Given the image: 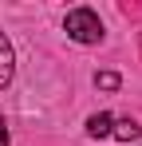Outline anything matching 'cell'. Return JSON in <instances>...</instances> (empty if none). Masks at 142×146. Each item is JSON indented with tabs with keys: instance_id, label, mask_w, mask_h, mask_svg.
Wrapping results in <instances>:
<instances>
[{
	"instance_id": "1",
	"label": "cell",
	"mask_w": 142,
	"mask_h": 146,
	"mask_svg": "<svg viewBox=\"0 0 142 146\" xmlns=\"http://www.w3.org/2000/svg\"><path fill=\"white\" fill-rule=\"evenodd\" d=\"M63 32H67L75 44H99L103 40V24L91 8H71L67 20H63Z\"/></svg>"
},
{
	"instance_id": "2",
	"label": "cell",
	"mask_w": 142,
	"mask_h": 146,
	"mask_svg": "<svg viewBox=\"0 0 142 146\" xmlns=\"http://www.w3.org/2000/svg\"><path fill=\"white\" fill-rule=\"evenodd\" d=\"M12 83V44L4 40V32H0V91Z\"/></svg>"
},
{
	"instance_id": "3",
	"label": "cell",
	"mask_w": 142,
	"mask_h": 146,
	"mask_svg": "<svg viewBox=\"0 0 142 146\" xmlns=\"http://www.w3.org/2000/svg\"><path fill=\"white\" fill-rule=\"evenodd\" d=\"M111 126H115V119H111L107 111H99V115L87 119V134H91V138H107V134H111Z\"/></svg>"
},
{
	"instance_id": "4",
	"label": "cell",
	"mask_w": 142,
	"mask_h": 146,
	"mask_svg": "<svg viewBox=\"0 0 142 146\" xmlns=\"http://www.w3.org/2000/svg\"><path fill=\"white\" fill-rule=\"evenodd\" d=\"M111 134H115V138H122V142H134V138L142 134V126H138L134 119H118L115 126H111Z\"/></svg>"
},
{
	"instance_id": "5",
	"label": "cell",
	"mask_w": 142,
	"mask_h": 146,
	"mask_svg": "<svg viewBox=\"0 0 142 146\" xmlns=\"http://www.w3.org/2000/svg\"><path fill=\"white\" fill-rule=\"evenodd\" d=\"M95 83H99L103 91H118V83H122V79H118L115 71H99V75H95Z\"/></svg>"
},
{
	"instance_id": "6",
	"label": "cell",
	"mask_w": 142,
	"mask_h": 146,
	"mask_svg": "<svg viewBox=\"0 0 142 146\" xmlns=\"http://www.w3.org/2000/svg\"><path fill=\"white\" fill-rule=\"evenodd\" d=\"M12 138H8V122H4V115H0V146H8Z\"/></svg>"
}]
</instances>
